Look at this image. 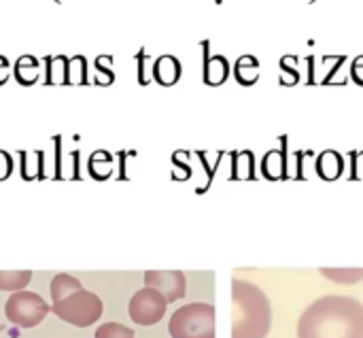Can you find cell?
<instances>
[{"mask_svg": "<svg viewBox=\"0 0 363 338\" xmlns=\"http://www.w3.org/2000/svg\"><path fill=\"white\" fill-rule=\"evenodd\" d=\"M298 338H363V302L338 294L315 300L298 322Z\"/></svg>", "mask_w": 363, "mask_h": 338, "instance_id": "1", "label": "cell"}, {"mask_svg": "<svg viewBox=\"0 0 363 338\" xmlns=\"http://www.w3.org/2000/svg\"><path fill=\"white\" fill-rule=\"evenodd\" d=\"M272 307L268 296L253 283L232 281V338H268Z\"/></svg>", "mask_w": 363, "mask_h": 338, "instance_id": "2", "label": "cell"}, {"mask_svg": "<svg viewBox=\"0 0 363 338\" xmlns=\"http://www.w3.org/2000/svg\"><path fill=\"white\" fill-rule=\"evenodd\" d=\"M170 338H215V307L189 302L177 309L168 322Z\"/></svg>", "mask_w": 363, "mask_h": 338, "instance_id": "3", "label": "cell"}, {"mask_svg": "<svg viewBox=\"0 0 363 338\" xmlns=\"http://www.w3.org/2000/svg\"><path fill=\"white\" fill-rule=\"evenodd\" d=\"M51 313L55 317H60L62 322L70 324V326L89 328V326H94L102 317L104 305H102L98 294L81 288V290L72 292L70 296L53 302L51 305Z\"/></svg>", "mask_w": 363, "mask_h": 338, "instance_id": "4", "label": "cell"}, {"mask_svg": "<svg viewBox=\"0 0 363 338\" xmlns=\"http://www.w3.org/2000/svg\"><path fill=\"white\" fill-rule=\"evenodd\" d=\"M51 307L34 292H13L4 302L6 320L17 328H36L49 315Z\"/></svg>", "mask_w": 363, "mask_h": 338, "instance_id": "5", "label": "cell"}, {"mask_svg": "<svg viewBox=\"0 0 363 338\" xmlns=\"http://www.w3.org/2000/svg\"><path fill=\"white\" fill-rule=\"evenodd\" d=\"M168 309V300L153 288L138 290L128 305V315L138 326H155L164 320Z\"/></svg>", "mask_w": 363, "mask_h": 338, "instance_id": "6", "label": "cell"}, {"mask_svg": "<svg viewBox=\"0 0 363 338\" xmlns=\"http://www.w3.org/2000/svg\"><path fill=\"white\" fill-rule=\"evenodd\" d=\"M145 285L157 290L168 300V305L183 300L187 294V279L181 271H147Z\"/></svg>", "mask_w": 363, "mask_h": 338, "instance_id": "7", "label": "cell"}, {"mask_svg": "<svg viewBox=\"0 0 363 338\" xmlns=\"http://www.w3.org/2000/svg\"><path fill=\"white\" fill-rule=\"evenodd\" d=\"M200 49H202V81L208 87H219L223 85L230 75H232V66L230 60L221 53H211V40H200Z\"/></svg>", "mask_w": 363, "mask_h": 338, "instance_id": "8", "label": "cell"}, {"mask_svg": "<svg viewBox=\"0 0 363 338\" xmlns=\"http://www.w3.org/2000/svg\"><path fill=\"white\" fill-rule=\"evenodd\" d=\"M183 66L181 60L172 53H164L153 62V81L162 87H172L181 81Z\"/></svg>", "mask_w": 363, "mask_h": 338, "instance_id": "9", "label": "cell"}, {"mask_svg": "<svg viewBox=\"0 0 363 338\" xmlns=\"http://www.w3.org/2000/svg\"><path fill=\"white\" fill-rule=\"evenodd\" d=\"M232 72H234L236 81H238L242 87H253V85L259 81V77H262V62H259L255 55L245 53V55H240V58L236 60Z\"/></svg>", "mask_w": 363, "mask_h": 338, "instance_id": "10", "label": "cell"}, {"mask_svg": "<svg viewBox=\"0 0 363 338\" xmlns=\"http://www.w3.org/2000/svg\"><path fill=\"white\" fill-rule=\"evenodd\" d=\"M345 170V158L338 151H323L317 160V173L319 177L334 181L342 175Z\"/></svg>", "mask_w": 363, "mask_h": 338, "instance_id": "11", "label": "cell"}, {"mask_svg": "<svg viewBox=\"0 0 363 338\" xmlns=\"http://www.w3.org/2000/svg\"><path fill=\"white\" fill-rule=\"evenodd\" d=\"M40 64H38V60L34 58V55H19L17 58V62H15V79L21 83V85H34L36 81H38V72H40V68H38Z\"/></svg>", "mask_w": 363, "mask_h": 338, "instance_id": "12", "label": "cell"}, {"mask_svg": "<svg viewBox=\"0 0 363 338\" xmlns=\"http://www.w3.org/2000/svg\"><path fill=\"white\" fill-rule=\"evenodd\" d=\"M298 64H300V58L294 55V53H285V55L279 60V68H281V72H279V83H281L283 87H294V85H298V83L302 81V72H300Z\"/></svg>", "mask_w": 363, "mask_h": 338, "instance_id": "13", "label": "cell"}, {"mask_svg": "<svg viewBox=\"0 0 363 338\" xmlns=\"http://www.w3.org/2000/svg\"><path fill=\"white\" fill-rule=\"evenodd\" d=\"M47 64V77L45 83L47 85H66V75H68V58L66 55H47L45 58Z\"/></svg>", "mask_w": 363, "mask_h": 338, "instance_id": "14", "label": "cell"}, {"mask_svg": "<svg viewBox=\"0 0 363 338\" xmlns=\"http://www.w3.org/2000/svg\"><path fill=\"white\" fill-rule=\"evenodd\" d=\"M30 271H0V292H21L30 285Z\"/></svg>", "mask_w": 363, "mask_h": 338, "instance_id": "15", "label": "cell"}, {"mask_svg": "<svg viewBox=\"0 0 363 338\" xmlns=\"http://www.w3.org/2000/svg\"><path fill=\"white\" fill-rule=\"evenodd\" d=\"M81 288H83V285H81L79 279H74L72 275L60 273V275H55L53 281H51V300L57 302V300L70 296L72 292H77V290H81Z\"/></svg>", "mask_w": 363, "mask_h": 338, "instance_id": "16", "label": "cell"}, {"mask_svg": "<svg viewBox=\"0 0 363 338\" xmlns=\"http://www.w3.org/2000/svg\"><path fill=\"white\" fill-rule=\"evenodd\" d=\"M262 170L268 179H285L287 175V164H285V151H268L264 162H262Z\"/></svg>", "mask_w": 363, "mask_h": 338, "instance_id": "17", "label": "cell"}, {"mask_svg": "<svg viewBox=\"0 0 363 338\" xmlns=\"http://www.w3.org/2000/svg\"><path fill=\"white\" fill-rule=\"evenodd\" d=\"M319 273L338 285H355L363 281V268H321Z\"/></svg>", "mask_w": 363, "mask_h": 338, "instance_id": "18", "label": "cell"}, {"mask_svg": "<svg viewBox=\"0 0 363 338\" xmlns=\"http://www.w3.org/2000/svg\"><path fill=\"white\" fill-rule=\"evenodd\" d=\"M85 83H87V60H85V55L68 58L66 85H85Z\"/></svg>", "mask_w": 363, "mask_h": 338, "instance_id": "19", "label": "cell"}, {"mask_svg": "<svg viewBox=\"0 0 363 338\" xmlns=\"http://www.w3.org/2000/svg\"><path fill=\"white\" fill-rule=\"evenodd\" d=\"M94 66H96V85H102V87H106V85H113L115 83V70H113V55H108V53H104V55H98L96 58V62H94Z\"/></svg>", "mask_w": 363, "mask_h": 338, "instance_id": "20", "label": "cell"}, {"mask_svg": "<svg viewBox=\"0 0 363 338\" xmlns=\"http://www.w3.org/2000/svg\"><path fill=\"white\" fill-rule=\"evenodd\" d=\"M323 64H325V75L319 83L321 85H340L338 72L347 64V55H323Z\"/></svg>", "mask_w": 363, "mask_h": 338, "instance_id": "21", "label": "cell"}, {"mask_svg": "<svg viewBox=\"0 0 363 338\" xmlns=\"http://www.w3.org/2000/svg\"><path fill=\"white\" fill-rule=\"evenodd\" d=\"M94 338H136V332L123 324H115V322H108V324H102L96 332Z\"/></svg>", "mask_w": 363, "mask_h": 338, "instance_id": "22", "label": "cell"}, {"mask_svg": "<svg viewBox=\"0 0 363 338\" xmlns=\"http://www.w3.org/2000/svg\"><path fill=\"white\" fill-rule=\"evenodd\" d=\"M253 179V153L251 151H242V153H234V179Z\"/></svg>", "mask_w": 363, "mask_h": 338, "instance_id": "23", "label": "cell"}, {"mask_svg": "<svg viewBox=\"0 0 363 338\" xmlns=\"http://www.w3.org/2000/svg\"><path fill=\"white\" fill-rule=\"evenodd\" d=\"M134 60H136V79H138V83L140 85H149L151 79H153V70H149V60L151 58L147 55V49L140 47L138 53L134 55Z\"/></svg>", "mask_w": 363, "mask_h": 338, "instance_id": "24", "label": "cell"}, {"mask_svg": "<svg viewBox=\"0 0 363 338\" xmlns=\"http://www.w3.org/2000/svg\"><path fill=\"white\" fill-rule=\"evenodd\" d=\"M349 77L353 83H357L359 87H363V53L357 55L353 62H351V68H349Z\"/></svg>", "mask_w": 363, "mask_h": 338, "instance_id": "25", "label": "cell"}, {"mask_svg": "<svg viewBox=\"0 0 363 338\" xmlns=\"http://www.w3.org/2000/svg\"><path fill=\"white\" fill-rule=\"evenodd\" d=\"M13 173V158L6 151H0V181H4Z\"/></svg>", "mask_w": 363, "mask_h": 338, "instance_id": "26", "label": "cell"}, {"mask_svg": "<svg viewBox=\"0 0 363 338\" xmlns=\"http://www.w3.org/2000/svg\"><path fill=\"white\" fill-rule=\"evenodd\" d=\"M306 64H308V77H306V85H317V77H315V55H306L304 58Z\"/></svg>", "mask_w": 363, "mask_h": 338, "instance_id": "27", "label": "cell"}, {"mask_svg": "<svg viewBox=\"0 0 363 338\" xmlns=\"http://www.w3.org/2000/svg\"><path fill=\"white\" fill-rule=\"evenodd\" d=\"M9 70H11V62L4 55H0V85H4L9 81V77H11Z\"/></svg>", "mask_w": 363, "mask_h": 338, "instance_id": "28", "label": "cell"}, {"mask_svg": "<svg viewBox=\"0 0 363 338\" xmlns=\"http://www.w3.org/2000/svg\"><path fill=\"white\" fill-rule=\"evenodd\" d=\"M215 2H217V4H223V0H215Z\"/></svg>", "mask_w": 363, "mask_h": 338, "instance_id": "29", "label": "cell"}, {"mask_svg": "<svg viewBox=\"0 0 363 338\" xmlns=\"http://www.w3.org/2000/svg\"><path fill=\"white\" fill-rule=\"evenodd\" d=\"M315 2H317V0H308V4H315Z\"/></svg>", "mask_w": 363, "mask_h": 338, "instance_id": "30", "label": "cell"}]
</instances>
